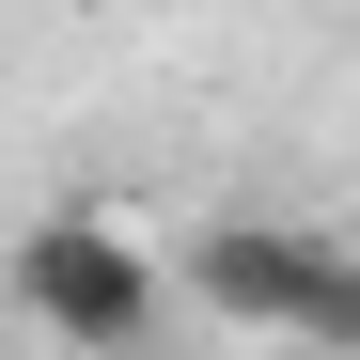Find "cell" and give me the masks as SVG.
Here are the masks:
<instances>
[{"label": "cell", "instance_id": "cell-3", "mask_svg": "<svg viewBox=\"0 0 360 360\" xmlns=\"http://www.w3.org/2000/svg\"><path fill=\"white\" fill-rule=\"evenodd\" d=\"M297 345H360V266L329 251V282H314V329H297Z\"/></svg>", "mask_w": 360, "mask_h": 360}, {"label": "cell", "instance_id": "cell-1", "mask_svg": "<svg viewBox=\"0 0 360 360\" xmlns=\"http://www.w3.org/2000/svg\"><path fill=\"white\" fill-rule=\"evenodd\" d=\"M157 266H141V235H110V219H32L16 235V329L32 345H63V360H141L157 345Z\"/></svg>", "mask_w": 360, "mask_h": 360}, {"label": "cell", "instance_id": "cell-2", "mask_svg": "<svg viewBox=\"0 0 360 360\" xmlns=\"http://www.w3.org/2000/svg\"><path fill=\"white\" fill-rule=\"evenodd\" d=\"M314 282H329V235H297V219H204V235H188V297H204V329L297 345V329H314Z\"/></svg>", "mask_w": 360, "mask_h": 360}]
</instances>
